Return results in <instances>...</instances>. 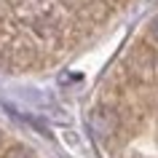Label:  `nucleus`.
<instances>
[{
  "label": "nucleus",
  "mask_w": 158,
  "mask_h": 158,
  "mask_svg": "<svg viewBox=\"0 0 158 158\" xmlns=\"http://www.w3.org/2000/svg\"><path fill=\"white\" fill-rule=\"evenodd\" d=\"M91 126H94L97 134H113L118 121H115V115L110 110H97V113H91Z\"/></svg>",
  "instance_id": "f257e3e1"
},
{
  "label": "nucleus",
  "mask_w": 158,
  "mask_h": 158,
  "mask_svg": "<svg viewBox=\"0 0 158 158\" xmlns=\"http://www.w3.org/2000/svg\"><path fill=\"white\" fill-rule=\"evenodd\" d=\"M150 38H153V40H158V16L153 19V24H150Z\"/></svg>",
  "instance_id": "f03ea898"
},
{
  "label": "nucleus",
  "mask_w": 158,
  "mask_h": 158,
  "mask_svg": "<svg viewBox=\"0 0 158 158\" xmlns=\"http://www.w3.org/2000/svg\"><path fill=\"white\" fill-rule=\"evenodd\" d=\"M0 139H3V137H0Z\"/></svg>",
  "instance_id": "7ed1b4c3"
}]
</instances>
